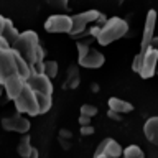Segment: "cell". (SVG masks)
Segmentation results:
<instances>
[{
	"instance_id": "obj_1",
	"label": "cell",
	"mask_w": 158,
	"mask_h": 158,
	"mask_svg": "<svg viewBox=\"0 0 158 158\" xmlns=\"http://www.w3.org/2000/svg\"><path fill=\"white\" fill-rule=\"evenodd\" d=\"M12 49H15L20 56L25 59V63L30 68H33L35 64L44 61V51L40 44V38L33 30H27L18 35L17 41L12 44Z\"/></svg>"
},
{
	"instance_id": "obj_2",
	"label": "cell",
	"mask_w": 158,
	"mask_h": 158,
	"mask_svg": "<svg viewBox=\"0 0 158 158\" xmlns=\"http://www.w3.org/2000/svg\"><path fill=\"white\" fill-rule=\"evenodd\" d=\"M31 74V68L25 63V59L8 46L0 48V82H5L12 76H22L25 81Z\"/></svg>"
},
{
	"instance_id": "obj_3",
	"label": "cell",
	"mask_w": 158,
	"mask_h": 158,
	"mask_svg": "<svg viewBox=\"0 0 158 158\" xmlns=\"http://www.w3.org/2000/svg\"><path fill=\"white\" fill-rule=\"evenodd\" d=\"M127 31H128V23L125 20L118 17H112V18H107V22L104 23V27L101 28L96 40L99 44L107 46V44L123 38L127 35Z\"/></svg>"
},
{
	"instance_id": "obj_4",
	"label": "cell",
	"mask_w": 158,
	"mask_h": 158,
	"mask_svg": "<svg viewBox=\"0 0 158 158\" xmlns=\"http://www.w3.org/2000/svg\"><path fill=\"white\" fill-rule=\"evenodd\" d=\"M158 66V49L150 46L143 54H137L133 59V71L138 73L143 79H150L153 74H156Z\"/></svg>"
},
{
	"instance_id": "obj_5",
	"label": "cell",
	"mask_w": 158,
	"mask_h": 158,
	"mask_svg": "<svg viewBox=\"0 0 158 158\" xmlns=\"http://www.w3.org/2000/svg\"><path fill=\"white\" fill-rule=\"evenodd\" d=\"M15 107H17L18 114H27V115H40V107L36 101V94L28 84H25L23 91L20 92V96L15 99Z\"/></svg>"
},
{
	"instance_id": "obj_6",
	"label": "cell",
	"mask_w": 158,
	"mask_h": 158,
	"mask_svg": "<svg viewBox=\"0 0 158 158\" xmlns=\"http://www.w3.org/2000/svg\"><path fill=\"white\" fill-rule=\"evenodd\" d=\"M101 17V12L97 10H86V12L73 15V28H71V36H81L86 31L87 25H91L94 22H97V18Z\"/></svg>"
},
{
	"instance_id": "obj_7",
	"label": "cell",
	"mask_w": 158,
	"mask_h": 158,
	"mask_svg": "<svg viewBox=\"0 0 158 158\" xmlns=\"http://www.w3.org/2000/svg\"><path fill=\"white\" fill-rule=\"evenodd\" d=\"M73 28V18L69 15L56 13L48 17V20L44 22V30L48 33H71Z\"/></svg>"
},
{
	"instance_id": "obj_8",
	"label": "cell",
	"mask_w": 158,
	"mask_h": 158,
	"mask_svg": "<svg viewBox=\"0 0 158 158\" xmlns=\"http://www.w3.org/2000/svg\"><path fill=\"white\" fill-rule=\"evenodd\" d=\"M0 125L3 127V130L7 132H17V133H23L27 135L31 123L27 117H23L22 114H15V115H10V117H3L0 120Z\"/></svg>"
},
{
	"instance_id": "obj_9",
	"label": "cell",
	"mask_w": 158,
	"mask_h": 158,
	"mask_svg": "<svg viewBox=\"0 0 158 158\" xmlns=\"http://www.w3.org/2000/svg\"><path fill=\"white\" fill-rule=\"evenodd\" d=\"M155 25H156V12L155 10H150L147 18H145V27H143L142 43H140V51H138V54H143L152 46V41L155 38Z\"/></svg>"
},
{
	"instance_id": "obj_10",
	"label": "cell",
	"mask_w": 158,
	"mask_h": 158,
	"mask_svg": "<svg viewBox=\"0 0 158 158\" xmlns=\"http://www.w3.org/2000/svg\"><path fill=\"white\" fill-rule=\"evenodd\" d=\"M27 84L35 92H40V94H44V96L53 97V81L44 76L43 73H31L27 79Z\"/></svg>"
},
{
	"instance_id": "obj_11",
	"label": "cell",
	"mask_w": 158,
	"mask_h": 158,
	"mask_svg": "<svg viewBox=\"0 0 158 158\" xmlns=\"http://www.w3.org/2000/svg\"><path fill=\"white\" fill-rule=\"evenodd\" d=\"M122 152H123V148L120 147V143L117 140H114V138H104L101 142V145L97 147L94 158H120Z\"/></svg>"
},
{
	"instance_id": "obj_12",
	"label": "cell",
	"mask_w": 158,
	"mask_h": 158,
	"mask_svg": "<svg viewBox=\"0 0 158 158\" xmlns=\"http://www.w3.org/2000/svg\"><path fill=\"white\" fill-rule=\"evenodd\" d=\"M106 63V58H104V54L101 51H97V49L91 48L87 51V54L81 59H77V64L82 68H87V69H99L102 66V64Z\"/></svg>"
},
{
	"instance_id": "obj_13",
	"label": "cell",
	"mask_w": 158,
	"mask_h": 158,
	"mask_svg": "<svg viewBox=\"0 0 158 158\" xmlns=\"http://www.w3.org/2000/svg\"><path fill=\"white\" fill-rule=\"evenodd\" d=\"M25 84H27V81H25L22 76H12L3 82V91L8 96V99L15 101V99L20 96V92L23 91Z\"/></svg>"
},
{
	"instance_id": "obj_14",
	"label": "cell",
	"mask_w": 158,
	"mask_h": 158,
	"mask_svg": "<svg viewBox=\"0 0 158 158\" xmlns=\"http://www.w3.org/2000/svg\"><path fill=\"white\" fill-rule=\"evenodd\" d=\"M143 133L148 138V142H152L153 145L158 147V115L150 117L143 125Z\"/></svg>"
},
{
	"instance_id": "obj_15",
	"label": "cell",
	"mask_w": 158,
	"mask_h": 158,
	"mask_svg": "<svg viewBox=\"0 0 158 158\" xmlns=\"http://www.w3.org/2000/svg\"><path fill=\"white\" fill-rule=\"evenodd\" d=\"M109 110L112 112H117L118 115L122 114H128L133 110V106L130 102L123 101V99H118V97H110L109 99Z\"/></svg>"
},
{
	"instance_id": "obj_16",
	"label": "cell",
	"mask_w": 158,
	"mask_h": 158,
	"mask_svg": "<svg viewBox=\"0 0 158 158\" xmlns=\"http://www.w3.org/2000/svg\"><path fill=\"white\" fill-rule=\"evenodd\" d=\"M18 35H20V31L15 28L13 22L7 18V22H5V25H3V30H2V38L5 40V43H7L10 48H12V44L17 41Z\"/></svg>"
},
{
	"instance_id": "obj_17",
	"label": "cell",
	"mask_w": 158,
	"mask_h": 158,
	"mask_svg": "<svg viewBox=\"0 0 158 158\" xmlns=\"http://www.w3.org/2000/svg\"><path fill=\"white\" fill-rule=\"evenodd\" d=\"M81 82V74H79V68L77 66H69L66 71V79L63 82V87L66 89H76Z\"/></svg>"
},
{
	"instance_id": "obj_18",
	"label": "cell",
	"mask_w": 158,
	"mask_h": 158,
	"mask_svg": "<svg viewBox=\"0 0 158 158\" xmlns=\"http://www.w3.org/2000/svg\"><path fill=\"white\" fill-rule=\"evenodd\" d=\"M33 147H31V140H30V135L27 133V135H23L22 138H20L18 142V147H17V153L22 158H28L30 153H31Z\"/></svg>"
},
{
	"instance_id": "obj_19",
	"label": "cell",
	"mask_w": 158,
	"mask_h": 158,
	"mask_svg": "<svg viewBox=\"0 0 158 158\" xmlns=\"http://www.w3.org/2000/svg\"><path fill=\"white\" fill-rule=\"evenodd\" d=\"M36 94V101H38V107H40V114H46L53 106V97L51 96H44V94L35 92Z\"/></svg>"
},
{
	"instance_id": "obj_20",
	"label": "cell",
	"mask_w": 158,
	"mask_h": 158,
	"mask_svg": "<svg viewBox=\"0 0 158 158\" xmlns=\"http://www.w3.org/2000/svg\"><path fill=\"white\" fill-rule=\"evenodd\" d=\"M122 158H145V153L140 147L137 145H128L123 148L122 152Z\"/></svg>"
},
{
	"instance_id": "obj_21",
	"label": "cell",
	"mask_w": 158,
	"mask_h": 158,
	"mask_svg": "<svg viewBox=\"0 0 158 158\" xmlns=\"http://www.w3.org/2000/svg\"><path fill=\"white\" fill-rule=\"evenodd\" d=\"M58 71H59V68H58L56 61H43V74L46 77H49L51 81L58 76Z\"/></svg>"
},
{
	"instance_id": "obj_22",
	"label": "cell",
	"mask_w": 158,
	"mask_h": 158,
	"mask_svg": "<svg viewBox=\"0 0 158 158\" xmlns=\"http://www.w3.org/2000/svg\"><path fill=\"white\" fill-rule=\"evenodd\" d=\"M97 107L96 106H92V104H82L81 109H79V114L84 117H89V118H92L94 115H97Z\"/></svg>"
},
{
	"instance_id": "obj_23",
	"label": "cell",
	"mask_w": 158,
	"mask_h": 158,
	"mask_svg": "<svg viewBox=\"0 0 158 158\" xmlns=\"http://www.w3.org/2000/svg\"><path fill=\"white\" fill-rule=\"evenodd\" d=\"M44 2L54 10H68V2L69 0H44Z\"/></svg>"
},
{
	"instance_id": "obj_24",
	"label": "cell",
	"mask_w": 158,
	"mask_h": 158,
	"mask_svg": "<svg viewBox=\"0 0 158 158\" xmlns=\"http://www.w3.org/2000/svg\"><path fill=\"white\" fill-rule=\"evenodd\" d=\"M89 49H91L89 40H86V41H79V43H77V59H81V58L86 56Z\"/></svg>"
},
{
	"instance_id": "obj_25",
	"label": "cell",
	"mask_w": 158,
	"mask_h": 158,
	"mask_svg": "<svg viewBox=\"0 0 158 158\" xmlns=\"http://www.w3.org/2000/svg\"><path fill=\"white\" fill-rule=\"evenodd\" d=\"M91 120H92V118H89V117H84V115H81V117H79V125H81V127L91 125Z\"/></svg>"
},
{
	"instance_id": "obj_26",
	"label": "cell",
	"mask_w": 158,
	"mask_h": 158,
	"mask_svg": "<svg viewBox=\"0 0 158 158\" xmlns=\"http://www.w3.org/2000/svg\"><path fill=\"white\" fill-rule=\"evenodd\" d=\"M81 133L82 135H91V133H94V127L92 125H86L81 128Z\"/></svg>"
},
{
	"instance_id": "obj_27",
	"label": "cell",
	"mask_w": 158,
	"mask_h": 158,
	"mask_svg": "<svg viewBox=\"0 0 158 158\" xmlns=\"http://www.w3.org/2000/svg\"><path fill=\"white\" fill-rule=\"evenodd\" d=\"M109 117H110L112 120H120V118H122L117 112H112V110H109Z\"/></svg>"
},
{
	"instance_id": "obj_28",
	"label": "cell",
	"mask_w": 158,
	"mask_h": 158,
	"mask_svg": "<svg viewBox=\"0 0 158 158\" xmlns=\"http://www.w3.org/2000/svg\"><path fill=\"white\" fill-rule=\"evenodd\" d=\"M152 46L158 49V36H155V38H153V41H152ZM156 74H158V66H156Z\"/></svg>"
},
{
	"instance_id": "obj_29",
	"label": "cell",
	"mask_w": 158,
	"mask_h": 158,
	"mask_svg": "<svg viewBox=\"0 0 158 158\" xmlns=\"http://www.w3.org/2000/svg\"><path fill=\"white\" fill-rule=\"evenodd\" d=\"M38 155H40V152L36 150V148H33V150H31V153H30V156H28V158H38Z\"/></svg>"
},
{
	"instance_id": "obj_30",
	"label": "cell",
	"mask_w": 158,
	"mask_h": 158,
	"mask_svg": "<svg viewBox=\"0 0 158 158\" xmlns=\"http://www.w3.org/2000/svg\"><path fill=\"white\" fill-rule=\"evenodd\" d=\"M5 91H3V84L2 82H0V96H2V94H3Z\"/></svg>"
}]
</instances>
